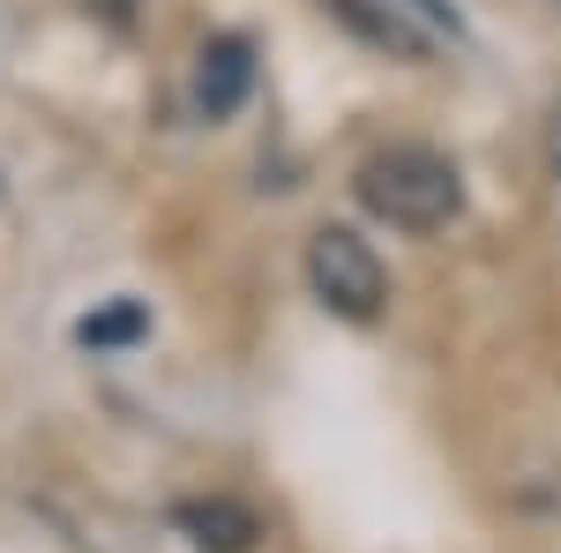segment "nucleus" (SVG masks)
I'll list each match as a JSON object with an SVG mask.
<instances>
[{
  "mask_svg": "<svg viewBox=\"0 0 561 553\" xmlns=\"http://www.w3.org/2000/svg\"><path fill=\"white\" fill-rule=\"evenodd\" d=\"M307 285H314V299L330 314H345V322H375L389 307V269L352 224H322L307 240Z\"/></svg>",
  "mask_w": 561,
  "mask_h": 553,
  "instance_id": "f03ea898",
  "label": "nucleus"
},
{
  "mask_svg": "<svg viewBox=\"0 0 561 553\" xmlns=\"http://www.w3.org/2000/svg\"><path fill=\"white\" fill-rule=\"evenodd\" d=\"M90 15H105V23H113V31H121V23H135V0H83Z\"/></svg>",
  "mask_w": 561,
  "mask_h": 553,
  "instance_id": "0eeeda50",
  "label": "nucleus"
},
{
  "mask_svg": "<svg viewBox=\"0 0 561 553\" xmlns=\"http://www.w3.org/2000/svg\"><path fill=\"white\" fill-rule=\"evenodd\" d=\"M248 90H255V45L240 31H217L195 53V105H203V120H232L248 105Z\"/></svg>",
  "mask_w": 561,
  "mask_h": 553,
  "instance_id": "7ed1b4c3",
  "label": "nucleus"
},
{
  "mask_svg": "<svg viewBox=\"0 0 561 553\" xmlns=\"http://www.w3.org/2000/svg\"><path fill=\"white\" fill-rule=\"evenodd\" d=\"M142 330H150V314H142L135 299H121V307H105V314H90V322L76 330V337H83L90 352H105V344H135Z\"/></svg>",
  "mask_w": 561,
  "mask_h": 553,
  "instance_id": "423d86ee",
  "label": "nucleus"
},
{
  "mask_svg": "<svg viewBox=\"0 0 561 553\" xmlns=\"http://www.w3.org/2000/svg\"><path fill=\"white\" fill-rule=\"evenodd\" d=\"M173 523L203 553H255V539H262V516L248 509V502H225V494H210V502H180Z\"/></svg>",
  "mask_w": 561,
  "mask_h": 553,
  "instance_id": "20e7f679",
  "label": "nucleus"
},
{
  "mask_svg": "<svg viewBox=\"0 0 561 553\" xmlns=\"http://www.w3.org/2000/svg\"><path fill=\"white\" fill-rule=\"evenodd\" d=\"M547 158H554V172H561V105H554V120H547Z\"/></svg>",
  "mask_w": 561,
  "mask_h": 553,
  "instance_id": "6e6552de",
  "label": "nucleus"
},
{
  "mask_svg": "<svg viewBox=\"0 0 561 553\" xmlns=\"http://www.w3.org/2000/svg\"><path fill=\"white\" fill-rule=\"evenodd\" d=\"M330 8L345 15V23H352V31H359V38L389 45V53H412V60L427 53V38H420V31H412V23H404V15H397L389 0H330Z\"/></svg>",
  "mask_w": 561,
  "mask_h": 553,
  "instance_id": "39448f33",
  "label": "nucleus"
},
{
  "mask_svg": "<svg viewBox=\"0 0 561 553\" xmlns=\"http://www.w3.org/2000/svg\"><path fill=\"white\" fill-rule=\"evenodd\" d=\"M352 195H359L367 217H382L389 232H449L465 217V180L427 142H389V150H375L367 165L352 172Z\"/></svg>",
  "mask_w": 561,
  "mask_h": 553,
  "instance_id": "f257e3e1",
  "label": "nucleus"
}]
</instances>
